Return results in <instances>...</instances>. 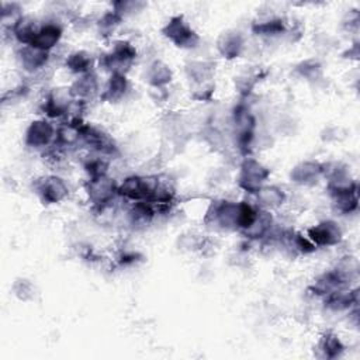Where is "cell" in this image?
I'll return each instance as SVG.
<instances>
[{
	"mask_svg": "<svg viewBox=\"0 0 360 360\" xmlns=\"http://www.w3.org/2000/svg\"><path fill=\"white\" fill-rule=\"evenodd\" d=\"M118 183L108 174L89 177L84 183V191L87 201L91 204L94 211L103 212L112 205V201L118 198Z\"/></svg>",
	"mask_w": 360,
	"mask_h": 360,
	"instance_id": "obj_1",
	"label": "cell"
},
{
	"mask_svg": "<svg viewBox=\"0 0 360 360\" xmlns=\"http://www.w3.org/2000/svg\"><path fill=\"white\" fill-rule=\"evenodd\" d=\"M239 202L228 200H215L207 208L204 224L212 231L233 232L238 231Z\"/></svg>",
	"mask_w": 360,
	"mask_h": 360,
	"instance_id": "obj_2",
	"label": "cell"
},
{
	"mask_svg": "<svg viewBox=\"0 0 360 360\" xmlns=\"http://www.w3.org/2000/svg\"><path fill=\"white\" fill-rule=\"evenodd\" d=\"M136 59L135 46L125 41L118 39L114 42L112 48L103 53L100 58V66L107 70L110 75H125L131 69Z\"/></svg>",
	"mask_w": 360,
	"mask_h": 360,
	"instance_id": "obj_3",
	"label": "cell"
},
{
	"mask_svg": "<svg viewBox=\"0 0 360 360\" xmlns=\"http://www.w3.org/2000/svg\"><path fill=\"white\" fill-rule=\"evenodd\" d=\"M270 177V169L255 158L246 156L239 165L236 183L248 194H256Z\"/></svg>",
	"mask_w": 360,
	"mask_h": 360,
	"instance_id": "obj_4",
	"label": "cell"
},
{
	"mask_svg": "<svg viewBox=\"0 0 360 360\" xmlns=\"http://www.w3.org/2000/svg\"><path fill=\"white\" fill-rule=\"evenodd\" d=\"M162 35L181 49L195 48L200 42L198 34L183 15H173L162 28Z\"/></svg>",
	"mask_w": 360,
	"mask_h": 360,
	"instance_id": "obj_5",
	"label": "cell"
},
{
	"mask_svg": "<svg viewBox=\"0 0 360 360\" xmlns=\"http://www.w3.org/2000/svg\"><path fill=\"white\" fill-rule=\"evenodd\" d=\"M80 143L86 145L91 152H97L112 158L117 153V145L114 139L101 128L82 122L80 125Z\"/></svg>",
	"mask_w": 360,
	"mask_h": 360,
	"instance_id": "obj_6",
	"label": "cell"
},
{
	"mask_svg": "<svg viewBox=\"0 0 360 360\" xmlns=\"http://www.w3.org/2000/svg\"><path fill=\"white\" fill-rule=\"evenodd\" d=\"M156 176H138L132 174L118 183V197L125 201H148L155 184Z\"/></svg>",
	"mask_w": 360,
	"mask_h": 360,
	"instance_id": "obj_7",
	"label": "cell"
},
{
	"mask_svg": "<svg viewBox=\"0 0 360 360\" xmlns=\"http://www.w3.org/2000/svg\"><path fill=\"white\" fill-rule=\"evenodd\" d=\"M34 191L44 204H58L69 195V187L65 180L55 174L37 179L34 183Z\"/></svg>",
	"mask_w": 360,
	"mask_h": 360,
	"instance_id": "obj_8",
	"label": "cell"
},
{
	"mask_svg": "<svg viewBox=\"0 0 360 360\" xmlns=\"http://www.w3.org/2000/svg\"><path fill=\"white\" fill-rule=\"evenodd\" d=\"M56 136V127L48 118H38L30 122L24 134V143L32 149L52 146Z\"/></svg>",
	"mask_w": 360,
	"mask_h": 360,
	"instance_id": "obj_9",
	"label": "cell"
},
{
	"mask_svg": "<svg viewBox=\"0 0 360 360\" xmlns=\"http://www.w3.org/2000/svg\"><path fill=\"white\" fill-rule=\"evenodd\" d=\"M307 236L316 248H329L336 246L342 242L343 231L336 221L325 219L318 222L316 225L309 226L307 231Z\"/></svg>",
	"mask_w": 360,
	"mask_h": 360,
	"instance_id": "obj_10",
	"label": "cell"
},
{
	"mask_svg": "<svg viewBox=\"0 0 360 360\" xmlns=\"http://www.w3.org/2000/svg\"><path fill=\"white\" fill-rule=\"evenodd\" d=\"M73 97L69 93V89H52L42 104V111L48 120H59L68 117L72 107Z\"/></svg>",
	"mask_w": 360,
	"mask_h": 360,
	"instance_id": "obj_11",
	"label": "cell"
},
{
	"mask_svg": "<svg viewBox=\"0 0 360 360\" xmlns=\"http://www.w3.org/2000/svg\"><path fill=\"white\" fill-rule=\"evenodd\" d=\"M325 174V163L318 160H302L290 172V180L298 186H315Z\"/></svg>",
	"mask_w": 360,
	"mask_h": 360,
	"instance_id": "obj_12",
	"label": "cell"
},
{
	"mask_svg": "<svg viewBox=\"0 0 360 360\" xmlns=\"http://www.w3.org/2000/svg\"><path fill=\"white\" fill-rule=\"evenodd\" d=\"M350 280L352 278H349L346 274H343L340 270H338L335 267V269L328 270L323 274H321L314 281V284L309 287V290L312 291L314 295L326 297L333 291L350 287Z\"/></svg>",
	"mask_w": 360,
	"mask_h": 360,
	"instance_id": "obj_13",
	"label": "cell"
},
{
	"mask_svg": "<svg viewBox=\"0 0 360 360\" xmlns=\"http://www.w3.org/2000/svg\"><path fill=\"white\" fill-rule=\"evenodd\" d=\"M17 59L25 72L38 73L46 68L51 59V52L42 51L32 45H21L17 51Z\"/></svg>",
	"mask_w": 360,
	"mask_h": 360,
	"instance_id": "obj_14",
	"label": "cell"
},
{
	"mask_svg": "<svg viewBox=\"0 0 360 360\" xmlns=\"http://www.w3.org/2000/svg\"><path fill=\"white\" fill-rule=\"evenodd\" d=\"M62 35H63V28L59 22L46 21V22L39 24V28H38L31 45L35 48H39L42 51L51 52L55 46H58V44L62 39Z\"/></svg>",
	"mask_w": 360,
	"mask_h": 360,
	"instance_id": "obj_15",
	"label": "cell"
},
{
	"mask_svg": "<svg viewBox=\"0 0 360 360\" xmlns=\"http://www.w3.org/2000/svg\"><path fill=\"white\" fill-rule=\"evenodd\" d=\"M245 48V38L236 30L224 31L217 39V49L222 58L226 60H233L239 58Z\"/></svg>",
	"mask_w": 360,
	"mask_h": 360,
	"instance_id": "obj_16",
	"label": "cell"
},
{
	"mask_svg": "<svg viewBox=\"0 0 360 360\" xmlns=\"http://www.w3.org/2000/svg\"><path fill=\"white\" fill-rule=\"evenodd\" d=\"M329 195H330L333 208L343 215L356 212L359 208V186L357 184L346 188L329 190Z\"/></svg>",
	"mask_w": 360,
	"mask_h": 360,
	"instance_id": "obj_17",
	"label": "cell"
},
{
	"mask_svg": "<svg viewBox=\"0 0 360 360\" xmlns=\"http://www.w3.org/2000/svg\"><path fill=\"white\" fill-rule=\"evenodd\" d=\"M158 211L149 201H135L127 210V221L135 229H143L152 224Z\"/></svg>",
	"mask_w": 360,
	"mask_h": 360,
	"instance_id": "obj_18",
	"label": "cell"
},
{
	"mask_svg": "<svg viewBox=\"0 0 360 360\" xmlns=\"http://www.w3.org/2000/svg\"><path fill=\"white\" fill-rule=\"evenodd\" d=\"M68 89H69L70 96L73 97V100L86 103L89 98H93L98 93L100 84H98V79H97L96 73L89 72V73L77 76V79H75L73 83Z\"/></svg>",
	"mask_w": 360,
	"mask_h": 360,
	"instance_id": "obj_19",
	"label": "cell"
},
{
	"mask_svg": "<svg viewBox=\"0 0 360 360\" xmlns=\"http://www.w3.org/2000/svg\"><path fill=\"white\" fill-rule=\"evenodd\" d=\"M274 225H276V222H274L271 211L259 208L255 222L252 224L250 228L243 231L242 235L245 238H248V240H266L270 236V233L273 232Z\"/></svg>",
	"mask_w": 360,
	"mask_h": 360,
	"instance_id": "obj_20",
	"label": "cell"
},
{
	"mask_svg": "<svg viewBox=\"0 0 360 360\" xmlns=\"http://www.w3.org/2000/svg\"><path fill=\"white\" fill-rule=\"evenodd\" d=\"M253 195L256 200L255 204L260 210H266V211L278 210L285 202V198H287L285 193L278 186H273V184H264Z\"/></svg>",
	"mask_w": 360,
	"mask_h": 360,
	"instance_id": "obj_21",
	"label": "cell"
},
{
	"mask_svg": "<svg viewBox=\"0 0 360 360\" xmlns=\"http://www.w3.org/2000/svg\"><path fill=\"white\" fill-rule=\"evenodd\" d=\"M357 290H352L350 287L333 291L329 295L323 297L325 307L335 312H342L347 309L350 311L353 307H357Z\"/></svg>",
	"mask_w": 360,
	"mask_h": 360,
	"instance_id": "obj_22",
	"label": "cell"
},
{
	"mask_svg": "<svg viewBox=\"0 0 360 360\" xmlns=\"http://www.w3.org/2000/svg\"><path fill=\"white\" fill-rule=\"evenodd\" d=\"M143 77L152 89H160L166 87L172 82L173 72L167 63L158 59L148 65Z\"/></svg>",
	"mask_w": 360,
	"mask_h": 360,
	"instance_id": "obj_23",
	"label": "cell"
},
{
	"mask_svg": "<svg viewBox=\"0 0 360 360\" xmlns=\"http://www.w3.org/2000/svg\"><path fill=\"white\" fill-rule=\"evenodd\" d=\"M129 90V83L125 75H110L104 87L100 91V100L107 103H117Z\"/></svg>",
	"mask_w": 360,
	"mask_h": 360,
	"instance_id": "obj_24",
	"label": "cell"
},
{
	"mask_svg": "<svg viewBox=\"0 0 360 360\" xmlns=\"http://www.w3.org/2000/svg\"><path fill=\"white\" fill-rule=\"evenodd\" d=\"M38 28L39 24L35 18H32L31 15H24L10 32L20 45H31Z\"/></svg>",
	"mask_w": 360,
	"mask_h": 360,
	"instance_id": "obj_25",
	"label": "cell"
},
{
	"mask_svg": "<svg viewBox=\"0 0 360 360\" xmlns=\"http://www.w3.org/2000/svg\"><path fill=\"white\" fill-rule=\"evenodd\" d=\"M318 350L321 352L322 357L333 360L343 354L345 345L335 332L328 330L321 336V339L318 342Z\"/></svg>",
	"mask_w": 360,
	"mask_h": 360,
	"instance_id": "obj_26",
	"label": "cell"
},
{
	"mask_svg": "<svg viewBox=\"0 0 360 360\" xmlns=\"http://www.w3.org/2000/svg\"><path fill=\"white\" fill-rule=\"evenodd\" d=\"M93 56L86 51H75L65 59L66 69L77 76L93 72Z\"/></svg>",
	"mask_w": 360,
	"mask_h": 360,
	"instance_id": "obj_27",
	"label": "cell"
},
{
	"mask_svg": "<svg viewBox=\"0 0 360 360\" xmlns=\"http://www.w3.org/2000/svg\"><path fill=\"white\" fill-rule=\"evenodd\" d=\"M252 31L260 37H276L285 32V22L280 17H266L252 24Z\"/></svg>",
	"mask_w": 360,
	"mask_h": 360,
	"instance_id": "obj_28",
	"label": "cell"
},
{
	"mask_svg": "<svg viewBox=\"0 0 360 360\" xmlns=\"http://www.w3.org/2000/svg\"><path fill=\"white\" fill-rule=\"evenodd\" d=\"M214 73V63L207 60H193L186 65V75L190 80L198 84H205V82Z\"/></svg>",
	"mask_w": 360,
	"mask_h": 360,
	"instance_id": "obj_29",
	"label": "cell"
},
{
	"mask_svg": "<svg viewBox=\"0 0 360 360\" xmlns=\"http://www.w3.org/2000/svg\"><path fill=\"white\" fill-rule=\"evenodd\" d=\"M108 166H110L108 156L97 153V152H90L83 159V169L89 177H97V176L107 174Z\"/></svg>",
	"mask_w": 360,
	"mask_h": 360,
	"instance_id": "obj_30",
	"label": "cell"
},
{
	"mask_svg": "<svg viewBox=\"0 0 360 360\" xmlns=\"http://www.w3.org/2000/svg\"><path fill=\"white\" fill-rule=\"evenodd\" d=\"M24 17L22 8L18 3H3L1 4V25L11 31L14 25Z\"/></svg>",
	"mask_w": 360,
	"mask_h": 360,
	"instance_id": "obj_31",
	"label": "cell"
},
{
	"mask_svg": "<svg viewBox=\"0 0 360 360\" xmlns=\"http://www.w3.org/2000/svg\"><path fill=\"white\" fill-rule=\"evenodd\" d=\"M122 21V17L115 13L114 10L111 11H107L104 13L98 21H97V30H98V34L103 37V38H107L110 35H112V32H115V30L118 28V25L121 24Z\"/></svg>",
	"mask_w": 360,
	"mask_h": 360,
	"instance_id": "obj_32",
	"label": "cell"
},
{
	"mask_svg": "<svg viewBox=\"0 0 360 360\" xmlns=\"http://www.w3.org/2000/svg\"><path fill=\"white\" fill-rule=\"evenodd\" d=\"M295 72L307 80H316L322 75V65L315 59H307L297 65Z\"/></svg>",
	"mask_w": 360,
	"mask_h": 360,
	"instance_id": "obj_33",
	"label": "cell"
},
{
	"mask_svg": "<svg viewBox=\"0 0 360 360\" xmlns=\"http://www.w3.org/2000/svg\"><path fill=\"white\" fill-rule=\"evenodd\" d=\"M13 292L14 295L21 301H28L35 294V287L32 283L27 278H17L13 284Z\"/></svg>",
	"mask_w": 360,
	"mask_h": 360,
	"instance_id": "obj_34",
	"label": "cell"
},
{
	"mask_svg": "<svg viewBox=\"0 0 360 360\" xmlns=\"http://www.w3.org/2000/svg\"><path fill=\"white\" fill-rule=\"evenodd\" d=\"M143 7H145V3H141V1H117L112 4V10L118 13L122 18L128 14L141 11Z\"/></svg>",
	"mask_w": 360,
	"mask_h": 360,
	"instance_id": "obj_35",
	"label": "cell"
},
{
	"mask_svg": "<svg viewBox=\"0 0 360 360\" xmlns=\"http://www.w3.org/2000/svg\"><path fill=\"white\" fill-rule=\"evenodd\" d=\"M179 242H180V248L181 249H187V250H194L197 248H200V240L188 233V235H181V238H179Z\"/></svg>",
	"mask_w": 360,
	"mask_h": 360,
	"instance_id": "obj_36",
	"label": "cell"
},
{
	"mask_svg": "<svg viewBox=\"0 0 360 360\" xmlns=\"http://www.w3.org/2000/svg\"><path fill=\"white\" fill-rule=\"evenodd\" d=\"M139 255L136 252H128V250H124L121 252V255L118 256L117 262L121 264V266H129V264H134L136 260H138Z\"/></svg>",
	"mask_w": 360,
	"mask_h": 360,
	"instance_id": "obj_37",
	"label": "cell"
}]
</instances>
